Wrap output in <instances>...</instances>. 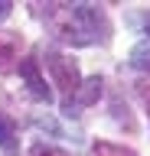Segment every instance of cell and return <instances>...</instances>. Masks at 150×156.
<instances>
[{"label":"cell","instance_id":"1","mask_svg":"<svg viewBox=\"0 0 150 156\" xmlns=\"http://www.w3.org/2000/svg\"><path fill=\"white\" fill-rule=\"evenodd\" d=\"M46 68L52 72V81L59 85L62 91V104H69L72 94H75V88L82 85V75H79V65L65 58L62 52H46Z\"/></svg>","mask_w":150,"mask_h":156},{"label":"cell","instance_id":"2","mask_svg":"<svg viewBox=\"0 0 150 156\" xmlns=\"http://www.w3.org/2000/svg\"><path fill=\"white\" fill-rule=\"evenodd\" d=\"M16 68H20V75L26 78V88H30L33 98H39V101H52V91L46 88V81H42V75H39V62H36V58H23Z\"/></svg>","mask_w":150,"mask_h":156},{"label":"cell","instance_id":"3","mask_svg":"<svg viewBox=\"0 0 150 156\" xmlns=\"http://www.w3.org/2000/svg\"><path fill=\"white\" fill-rule=\"evenodd\" d=\"M101 85H104V81H101L98 75H95V78H85V81L75 88L72 101L65 104V114H72V107H91V104L101 98Z\"/></svg>","mask_w":150,"mask_h":156},{"label":"cell","instance_id":"4","mask_svg":"<svg viewBox=\"0 0 150 156\" xmlns=\"http://www.w3.org/2000/svg\"><path fill=\"white\" fill-rule=\"evenodd\" d=\"M20 49H23V36L20 33H0V72H13L20 65Z\"/></svg>","mask_w":150,"mask_h":156},{"label":"cell","instance_id":"5","mask_svg":"<svg viewBox=\"0 0 150 156\" xmlns=\"http://www.w3.org/2000/svg\"><path fill=\"white\" fill-rule=\"evenodd\" d=\"M130 65L140 68V72H150V39H144L130 49Z\"/></svg>","mask_w":150,"mask_h":156},{"label":"cell","instance_id":"6","mask_svg":"<svg viewBox=\"0 0 150 156\" xmlns=\"http://www.w3.org/2000/svg\"><path fill=\"white\" fill-rule=\"evenodd\" d=\"M13 136H16L13 120H10L7 114H0V146H3V150H13V146H16V140H13Z\"/></svg>","mask_w":150,"mask_h":156},{"label":"cell","instance_id":"7","mask_svg":"<svg viewBox=\"0 0 150 156\" xmlns=\"http://www.w3.org/2000/svg\"><path fill=\"white\" fill-rule=\"evenodd\" d=\"M91 156H134V153L124 150V146H114V143H95Z\"/></svg>","mask_w":150,"mask_h":156},{"label":"cell","instance_id":"8","mask_svg":"<svg viewBox=\"0 0 150 156\" xmlns=\"http://www.w3.org/2000/svg\"><path fill=\"white\" fill-rule=\"evenodd\" d=\"M30 156H69L65 150H59V146H46V143H36L30 150Z\"/></svg>","mask_w":150,"mask_h":156},{"label":"cell","instance_id":"9","mask_svg":"<svg viewBox=\"0 0 150 156\" xmlns=\"http://www.w3.org/2000/svg\"><path fill=\"white\" fill-rule=\"evenodd\" d=\"M10 13H13V3L10 0H0V20H7Z\"/></svg>","mask_w":150,"mask_h":156},{"label":"cell","instance_id":"10","mask_svg":"<svg viewBox=\"0 0 150 156\" xmlns=\"http://www.w3.org/2000/svg\"><path fill=\"white\" fill-rule=\"evenodd\" d=\"M147 33H150V20H147Z\"/></svg>","mask_w":150,"mask_h":156},{"label":"cell","instance_id":"11","mask_svg":"<svg viewBox=\"0 0 150 156\" xmlns=\"http://www.w3.org/2000/svg\"><path fill=\"white\" fill-rule=\"evenodd\" d=\"M147 107H150V98H147Z\"/></svg>","mask_w":150,"mask_h":156}]
</instances>
